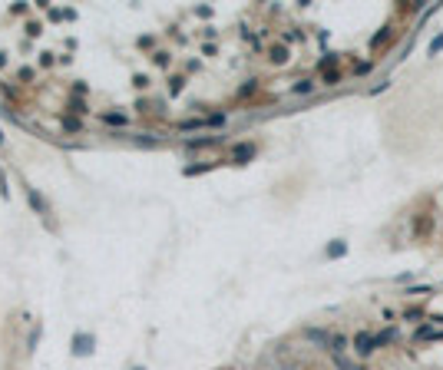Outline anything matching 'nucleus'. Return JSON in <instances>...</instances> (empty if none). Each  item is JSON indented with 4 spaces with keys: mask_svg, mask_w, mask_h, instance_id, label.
I'll list each match as a JSON object with an SVG mask.
<instances>
[{
    "mask_svg": "<svg viewBox=\"0 0 443 370\" xmlns=\"http://www.w3.org/2000/svg\"><path fill=\"white\" fill-rule=\"evenodd\" d=\"M354 347H357V354H370V351H374V337L357 334V337H354Z\"/></svg>",
    "mask_w": 443,
    "mask_h": 370,
    "instance_id": "1",
    "label": "nucleus"
},
{
    "mask_svg": "<svg viewBox=\"0 0 443 370\" xmlns=\"http://www.w3.org/2000/svg\"><path fill=\"white\" fill-rule=\"evenodd\" d=\"M430 228H433V218H430V215H424V218L417 222V228H413V235H417V238H427V235H430Z\"/></svg>",
    "mask_w": 443,
    "mask_h": 370,
    "instance_id": "2",
    "label": "nucleus"
},
{
    "mask_svg": "<svg viewBox=\"0 0 443 370\" xmlns=\"http://www.w3.org/2000/svg\"><path fill=\"white\" fill-rule=\"evenodd\" d=\"M93 351V337H76V354L83 357V354Z\"/></svg>",
    "mask_w": 443,
    "mask_h": 370,
    "instance_id": "3",
    "label": "nucleus"
},
{
    "mask_svg": "<svg viewBox=\"0 0 443 370\" xmlns=\"http://www.w3.org/2000/svg\"><path fill=\"white\" fill-rule=\"evenodd\" d=\"M252 152H255L252 146H235V159H238V162H245V159H252Z\"/></svg>",
    "mask_w": 443,
    "mask_h": 370,
    "instance_id": "4",
    "label": "nucleus"
},
{
    "mask_svg": "<svg viewBox=\"0 0 443 370\" xmlns=\"http://www.w3.org/2000/svg\"><path fill=\"white\" fill-rule=\"evenodd\" d=\"M440 50H443V37H437L433 43H430V53H440Z\"/></svg>",
    "mask_w": 443,
    "mask_h": 370,
    "instance_id": "5",
    "label": "nucleus"
},
{
    "mask_svg": "<svg viewBox=\"0 0 443 370\" xmlns=\"http://www.w3.org/2000/svg\"><path fill=\"white\" fill-rule=\"evenodd\" d=\"M136 370H142V367H136Z\"/></svg>",
    "mask_w": 443,
    "mask_h": 370,
    "instance_id": "6",
    "label": "nucleus"
}]
</instances>
